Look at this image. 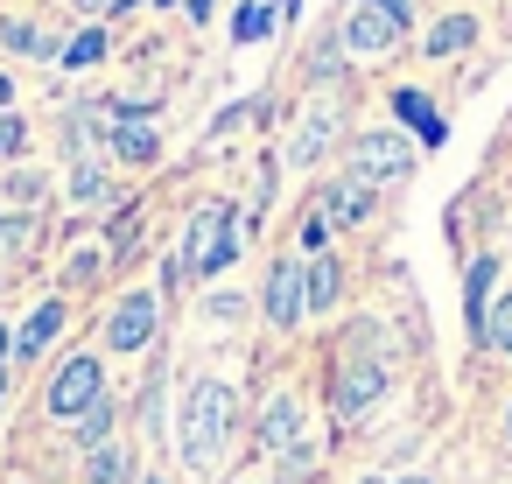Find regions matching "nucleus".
Listing matches in <instances>:
<instances>
[{
  "label": "nucleus",
  "instance_id": "nucleus-1",
  "mask_svg": "<svg viewBox=\"0 0 512 484\" xmlns=\"http://www.w3.org/2000/svg\"><path fill=\"white\" fill-rule=\"evenodd\" d=\"M232 428H239V393H232L225 379H197V386L183 393V435H176V442H183V463H190V470H218Z\"/></svg>",
  "mask_w": 512,
  "mask_h": 484
},
{
  "label": "nucleus",
  "instance_id": "nucleus-2",
  "mask_svg": "<svg viewBox=\"0 0 512 484\" xmlns=\"http://www.w3.org/2000/svg\"><path fill=\"white\" fill-rule=\"evenodd\" d=\"M183 274H225L239 260V211L218 197V204H197L190 232H183Z\"/></svg>",
  "mask_w": 512,
  "mask_h": 484
},
{
  "label": "nucleus",
  "instance_id": "nucleus-3",
  "mask_svg": "<svg viewBox=\"0 0 512 484\" xmlns=\"http://www.w3.org/2000/svg\"><path fill=\"white\" fill-rule=\"evenodd\" d=\"M386 386H393L386 351H358V344H344L337 379H330V407H337V421H365V414L386 400Z\"/></svg>",
  "mask_w": 512,
  "mask_h": 484
},
{
  "label": "nucleus",
  "instance_id": "nucleus-4",
  "mask_svg": "<svg viewBox=\"0 0 512 484\" xmlns=\"http://www.w3.org/2000/svg\"><path fill=\"white\" fill-rule=\"evenodd\" d=\"M260 449L281 463V477H302V470L316 463V449H309V414H302L295 393H274V400L260 407Z\"/></svg>",
  "mask_w": 512,
  "mask_h": 484
},
{
  "label": "nucleus",
  "instance_id": "nucleus-5",
  "mask_svg": "<svg viewBox=\"0 0 512 484\" xmlns=\"http://www.w3.org/2000/svg\"><path fill=\"white\" fill-rule=\"evenodd\" d=\"M414 141L400 134V127H365L358 141H351V176L358 183H372V190H386V183H407L414 176Z\"/></svg>",
  "mask_w": 512,
  "mask_h": 484
},
{
  "label": "nucleus",
  "instance_id": "nucleus-6",
  "mask_svg": "<svg viewBox=\"0 0 512 484\" xmlns=\"http://www.w3.org/2000/svg\"><path fill=\"white\" fill-rule=\"evenodd\" d=\"M99 400H106V365H99L92 351L64 358L57 379H50V414H57V421H78V414L99 407Z\"/></svg>",
  "mask_w": 512,
  "mask_h": 484
},
{
  "label": "nucleus",
  "instance_id": "nucleus-7",
  "mask_svg": "<svg viewBox=\"0 0 512 484\" xmlns=\"http://www.w3.org/2000/svg\"><path fill=\"white\" fill-rule=\"evenodd\" d=\"M260 309H267L274 330H302V323H309V302H302V253H281V260L267 267Z\"/></svg>",
  "mask_w": 512,
  "mask_h": 484
},
{
  "label": "nucleus",
  "instance_id": "nucleus-8",
  "mask_svg": "<svg viewBox=\"0 0 512 484\" xmlns=\"http://www.w3.org/2000/svg\"><path fill=\"white\" fill-rule=\"evenodd\" d=\"M155 323H162V295H148V288L120 295L113 316H106V351H148L155 344Z\"/></svg>",
  "mask_w": 512,
  "mask_h": 484
},
{
  "label": "nucleus",
  "instance_id": "nucleus-9",
  "mask_svg": "<svg viewBox=\"0 0 512 484\" xmlns=\"http://www.w3.org/2000/svg\"><path fill=\"white\" fill-rule=\"evenodd\" d=\"M400 22L393 15H379V8H365V0H351V15H344V29H337V50L344 57H393L400 50Z\"/></svg>",
  "mask_w": 512,
  "mask_h": 484
},
{
  "label": "nucleus",
  "instance_id": "nucleus-10",
  "mask_svg": "<svg viewBox=\"0 0 512 484\" xmlns=\"http://www.w3.org/2000/svg\"><path fill=\"white\" fill-rule=\"evenodd\" d=\"M337 134H344V106H337V99H316V106L295 120V134H288V162H295V169L323 162V155L337 148Z\"/></svg>",
  "mask_w": 512,
  "mask_h": 484
},
{
  "label": "nucleus",
  "instance_id": "nucleus-11",
  "mask_svg": "<svg viewBox=\"0 0 512 484\" xmlns=\"http://www.w3.org/2000/svg\"><path fill=\"white\" fill-rule=\"evenodd\" d=\"M372 204H379V190L372 183H358V176H337V183H323V197H316V211H323V225L337 232V225H365L372 218Z\"/></svg>",
  "mask_w": 512,
  "mask_h": 484
},
{
  "label": "nucleus",
  "instance_id": "nucleus-12",
  "mask_svg": "<svg viewBox=\"0 0 512 484\" xmlns=\"http://www.w3.org/2000/svg\"><path fill=\"white\" fill-rule=\"evenodd\" d=\"M491 295H498V253H477L470 274H463V330H470V344L484 337V309H491Z\"/></svg>",
  "mask_w": 512,
  "mask_h": 484
},
{
  "label": "nucleus",
  "instance_id": "nucleus-13",
  "mask_svg": "<svg viewBox=\"0 0 512 484\" xmlns=\"http://www.w3.org/2000/svg\"><path fill=\"white\" fill-rule=\"evenodd\" d=\"M393 120H400V127H414V134H421V148H442V141H449V120H442V113H435V99H428V92H414V85H400V92H393Z\"/></svg>",
  "mask_w": 512,
  "mask_h": 484
},
{
  "label": "nucleus",
  "instance_id": "nucleus-14",
  "mask_svg": "<svg viewBox=\"0 0 512 484\" xmlns=\"http://www.w3.org/2000/svg\"><path fill=\"white\" fill-rule=\"evenodd\" d=\"M106 148H113L120 162H134V169H148V162L162 155V134H155L141 113H120V120L106 127Z\"/></svg>",
  "mask_w": 512,
  "mask_h": 484
},
{
  "label": "nucleus",
  "instance_id": "nucleus-15",
  "mask_svg": "<svg viewBox=\"0 0 512 484\" xmlns=\"http://www.w3.org/2000/svg\"><path fill=\"white\" fill-rule=\"evenodd\" d=\"M302 302H309V316H330V309L344 302V267H337V253L302 260Z\"/></svg>",
  "mask_w": 512,
  "mask_h": 484
},
{
  "label": "nucleus",
  "instance_id": "nucleus-16",
  "mask_svg": "<svg viewBox=\"0 0 512 484\" xmlns=\"http://www.w3.org/2000/svg\"><path fill=\"white\" fill-rule=\"evenodd\" d=\"M57 330H64V302H36V316H29L22 337H15V358H43Z\"/></svg>",
  "mask_w": 512,
  "mask_h": 484
},
{
  "label": "nucleus",
  "instance_id": "nucleus-17",
  "mask_svg": "<svg viewBox=\"0 0 512 484\" xmlns=\"http://www.w3.org/2000/svg\"><path fill=\"white\" fill-rule=\"evenodd\" d=\"M470 43H477V22H470V15H449V22H435V29H428V43H421V50H428V57H463Z\"/></svg>",
  "mask_w": 512,
  "mask_h": 484
},
{
  "label": "nucleus",
  "instance_id": "nucleus-18",
  "mask_svg": "<svg viewBox=\"0 0 512 484\" xmlns=\"http://www.w3.org/2000/svg\"><path fill=\"white\" fill-rule=\"evenodd\" d=\"M477 351H491V358H512V295H491V309H484V337H477Z\"/></svg>",
  "mask_w": 512,
  "mask_h": 484
},
{
  "label": "nucleus",
  "instance_id": "nucleus-19",
  "mask_svg": "<svg viewBox=\"0 0 512 484\" xmlns=\"http://www.w3.org/2000/svg\"><path fill=\"white\" fill-rule=\"evenodd\" d=\"M113 421H120V407H113V400L85 407V414H78V449H85V456H92V449H106V442H113Z\"/></svg>",
  "mask_w": 512,
  "mask_h": 484
},
{
  "label": "nucleus",
  "instance_id": "nucleus-20",
  "mask_svg": "<svg viewBox=\"0 0 512 484\" xmlns=\"http://www.w3.org/2000/svg\"><path fill=\"white\" fill-rule=\"evenodd\" d=\"M85 477H92V484H127V477H134V456H127L120 442H106V449L85 456Z\"/></svg>",
  "mask_w": 512,
  "mask_h": 484
},
{
  "label": "nucleus",
  "instance_id": "nucleus-21",
  "mask_svg": "<svg viewBox=\"0 0 512 484\" xmlns=\"http://www.w3.org/2000/svg\"><path fill=\"white\" fill-rule=\"evenodd\" d=\"M71 197H78L85 211L113 204V183H106V169H99V162H78V169H71Z\"/></svg>",
  "mask_w": 512,
  "mask_h": 484
},
{
  "label": "nucleus",
  "instance_id": "nucleus-22",
  "mask_svg": "<svg viewBox=\"0 0 512 484\" xmlns=\"http://www.w3.org/2000/svg\"><path fill=\"white\" fill-rule=\"evenodd\" d=\"M0 43H8L15 57H57V43L43 29H29V22H0Z\"/></svg>",
  "mask_w": 512,
  "mask_h": 484
},
{
  "label": "nucleus",
  "instance_id": "nucleus-23",
  "mask_svg": "<svg viewBox=\"0 0 512 484\" xmlns=\"http://www.w3.org/2000/svg\"><path fill=\"white\" fill-rule=\"evenodd\" d=\"M267 29H274V8H239L232 43H267Z\"/></svg>",
  "mask_w": 512,
  "mask_h": 484
},
{
  "label": "nucleus",
  "instance_id": "nucleus-24",
  "mask_svg": "<svg viewBox=\"0 0 512 484\" xmlns=\"http://www.w3.org/2000/svg\"><path fill=\"white\" fill-rule=\"evenodd\" d=\"M295 253H302V260L330 253V225H323V211H309V218H302V232H295Z\"/></svg>",
  "mask_w": 512,
  "mask_h": 484
},
{
  "label": "nucleus",
  "instance_id": "nucleus-25",
  "mask_svg": "<svg viewBox=\"0 0 512 484\" xmlns=\"http://www.w3.org/2000/svg\"><path fill=\"white\" fill-rule=\"evenodd\" d=\"M99 57H106V36H99V29H85V36H78V43L64 50V64H71V71H85V64H99Z\"/></svg>",
  "mask_w": 512,
  "mask_h": 484
},
{
  "label": "nucleus",
  "instance_id": "nucleus-26",
  "mask_svg": "<svg viewBox=\"0 0 512 484\" xmlns=\"http://www.w3.org/2000/svg\"><path fill=\"white\" fill-rule=\"evenodd\" d=\"M22 141H29V127H22L15 113H0V162H8V155H22Z\"/></svg>",
  "mask_w": 512,
  "mask_h": 484
},
{
  "label": "nucleus",
  "instance_id": "nucleus-27",
  "mask_svg": "<svg viewBox=\"0 0 512 484\" xmlns=\"http://www.w3.org/2000/svg\"><path fill=\"white\" fill-rule=\"evenodd\" d=\"M365 8H379V15H393L400 29H414V0H365Z\"/></svg>",
  "mask_w": 512,
  "mask_h": 484
},
{
  "label": "nucleus",
  "instance_id": "nucleus-28",
  "mask_svg": "<svg viewBox=\"0 0 512 484\" xmlns=\"http://www.w3.org/2000/svg\"><path fill=\"white\" fill-rule=\"evenodd\" d=\"M8 197H15V204H29V197H43V176H15V183H8Z\"/></svg>",
  "mask_w": 512,
  "mask_h": 484
},
{
  "label": "nucleus",
  "instance_id": "nucleus-29",
  "mask_svg": "<svg viewBox=\"0 0 512 484\" xmlns=\"http://www.w3.org/2000/svg\"><path fill=\"white\" fill-rule=\"evenodd\" d=\"M239 309H246V302H239V295H211V316H218V323H232V316H239Z\"/></svg>",
  "mask_w": 512,
  "mask_h": 484
},
{
  "label": "nucleus",
  "instance_id": "nucleus-30",
  "mask_svg": "<svg viewBox=\"0 0 512 484\" xmlns=\"http://www.w3.org/2000/svg\"><path fill=\"white\" fill-rule=\"evenodd\" d=\"M358 484H435V477H421V470H407V477H386V470H372V477H358Z\"/></svg>",
  "mask_w": 512,
  "mask_h": 484
},
{
  "label": "nucleus",
  "instance_id": "nucleus-31",
  "mask_svg": "<svg viewBox=\"0 0 512 484\" xmlns=\"http://www.w3.org/2000/svg\"><path fill=\"white\" fill-rule=\"evenodd\" d=\"M78 8H85V15H99V8H120V0H78Z\"/></svg>",
  "mask_w": 512,
  "mask_h": 484
},
{
  "label": "nucleus",
  "instance_id": "nucleus-32",
  "mask_svg": "<svg viewBox=\"0 0 512 484\" xmlns=\"http://www.w3.org/2000/svg\"><path fill=\"white\" fill-rule=\"evenodd\" d=\"M8 351H15V337H8V330H0V365H8Z\"/></svg>",
  "mask_w": 512,
  "mask_h": 484
},
{
  "label": "nucleus",
  "instance_id": "nucleus-33",
  "mask_svg": "<svg viewBox=\"0 0 512 484\" xmlns=\"http://www.w3.org/2000/svg\"><path fill=\"white\" fill-rule=\"evenodd\" d=\"M8 99H15V85H8V78H0V113H8Z\"/></svg>",
  "mask_w": 512,
  "mask_h": 484
},
{
  "label": "nucleus",
  "instance_id": "nucleus-34",
  "mask_svg": "<svg viewBox=\"0 0 512 484\" xmlns=\"http://www.w3.org/2000/svg\"><path fill=\"white\" fill-rule=\"evenodd\" d=\"M295 8H302V0H281V8H274V15H281V22H288V15H295Z\"/></svg>",
  "mask_w": 512,
  "mask_h": 484
},
{
  "label": "nucleus",
  "instance_id": "nucleus-35",
  "mask_svg": "<svg viewBox=\"0 0 512 484\" xmlns=\"http://www.w3.org/2000/svg\"><path fill=\"white\" fill-rule=\"evenodd\" d=\"M0 400H8V372H0Z\"/></svg>",
  "mask_w": 512,
  "mask_h": 484
},
{
  "label": "nucleus",
  "instance_id": "nucleus-36",
  "mask_svg": "<svg viewBox=\"0 0 512 484\" xmlns=\"http://www.w3.org/2000/svg\"><path fill=\"white\" fill-rule=\"evenodd\" d=\"M141 484H169V477H141Z\"/></svg>",
  "mask_w": 512,
  "mask_h": 484
},
{
  "label": "nucleus",
  "instance_id": "nucleus-37",
  "mask_svg": "<svg viewBox=\"0 0 512 484\" xmlns=\"http://www.w3.org/2000/svg\"><path fill=\"white\" fill-rule=\"evenodd\" d=\"M505 435H512V407H505Z\"/></svg>",
  "mask_w": 512,
  "mask_h": 484
}]
</instances>
